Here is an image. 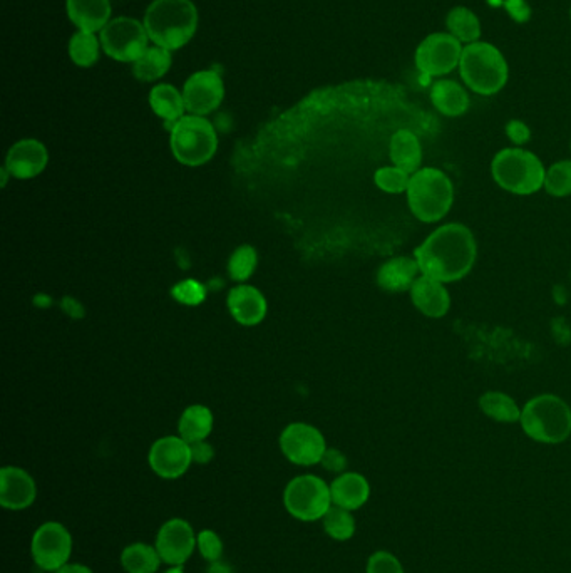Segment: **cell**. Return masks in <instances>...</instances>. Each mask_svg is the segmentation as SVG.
Returning a JSON list of instances; mask_svg holds the SVG:
<instances>
[{
    "mask_svg": "<svg viewBox=\"0 0 571 573\" xmlns=\"http://www.w3.org/2000/svg\"><path fill=\"white\" fill-rule=\"evenodd\" d=\"M476 257V238L463 223L441 225L414 250L421 274L443 284L463 280L473 270Z\"/></svg>",
    "mask_w": 571,
    "mask_h": 573,
    "instance_id": "cell-1",
    "label": "cell"
},
{
    "mask_svg": "<svg viewBox=\"0 0 571 573\" xmlns=\"http://www.w3.org/2000/svg\"><path fill=\"white\" fill-rule=\"evenodd\" d=\"M143 24L155 46L178 51L195 36L198 11L191 0H155Z\"/></svg>",
    "mask_w": 571,
    "mask_h": 573,
    "instance_id": "cell-2",
    "label": "cell"
},
{
    "mask_svg": "<svg viewBox=\"0 0 571 573\" xmlns=\"http://www.w3.org/2000/svg\"><path fill=\"white\" fill-rule=\"evenodd\" d=\"M458 69L466 88L479 96L498 94L510 79L506 57L489 42L478 41L464 46Z\"/></svg>",
    "mask_w": 571,
    "mask_h": 573,
    "instance_id": "cell-3",
    "label": "cell"
},
{
    "mask_svg": "<svg viewBox=\"0 0 571 573\" xmlns=\"http://www.w3.org/2000/svg\"><path fill=\"white\" fill-rule=\"evenodd\" d=\"M406 195L409 210L419 222L436 223L453 208V181L438 168H421L411 175Z\"/></svg>",
    "mask_w": 571,
    "mask_h": 573,
    "instance_id": "cell-4",
    "label": "cell"
},
{
    "mask_svg": "<svg viewBox=\"0 0 571 573\" xmlns=\"http://www.w3.org/2000/svg\"><path fill=\"white\" fill-rule=\"evenodd\" d=\"M520 423L536 443L560 444L571 436V408L555 394H540L521 408Z\"/></svg>",
    "mask_w": 571,
    "mask_h": 573,
    "instance_id": "cell-5",
    "label": "cell"
},
{
    "mask_svg": "<svg viewBox=\"0 0 571 573\" xmlns=\"http://www.w3.org/2000/svg\"><path fill=\"white\" fill-rule=\"evenodd\" d=\"M496 185L508 193L528 197L545 186L546 168L540 158L523 148H505L491 161Z\"/></svg>",
    "mask_w": 571,
    "mask_h": 573,
    "instance_id": "cell-6",
    "label": "cell"
},
{
    "mask_svg": "<svg viewBox=\"0 0 571 573\" xmlns=\"http://www.w3.org/2000/svg\"><path fill=\"white\" fill-rule=\"evenodd\" d=\"M170 146L171 153L181 165H205L217 153V131L203 116H183L171 128Z\"/></svg>",
    "mask_w": 571,
    "mask_h": 573,
    "instance_id": "cell-7",
    "label": "cell"
},
{
    "mask_svg": "<svg viewBox=\"0 0 571 573\" xmlns=\"http://www.w3.org/2000/svg\"><path fill=\"white\" fill-rule=\"evenodd\" d=\"M283 505L300 522H317L329 512L332 503L330 486L315 475L297 476L283 491Z\"/></svg>",
    "mask_w": 571,
    "mask_h": 573,
    "instance_id": "cell-8",
    "label": "cell"
},
{
    "mask_svg": "<svg viewBox=\"0 0 571 573\" xmlns=\"http://www.w3.org/2000/svg\"><path fill=\"white\" fill-rule=\"evenodd\" d=\"M463 44L449 32H434L422 39L414 54L419 73L427 78H443L459 68Z\"/></svg>",
    "mask_w": 571,
    "mask_h": 573,
    "instance_id": "cell-9",
    "label": "cell"
},
{
    "mask_svg": "<svg viewBox=\"0 0 571 573\" xmlns=\"http://www.w3.org/2000/svg\"><path fill=\"white\" fill-rule=\"evenodd\" d=\"M99 41L103 51L114 61L136 62L148 49L150 36L145 24L131 17H118L104 27Z\"/></svg>",
    "mask_w": 571,
    "mask_h": 573,
    "instance_id": "cell-10",
    "label": "cell"
},
{
    "mask_svg": "<svg viewBox=\"0 0 571 573\" xmlns=\"http://www.w3.org/2000/svg\"><path fill=\"white\" fill-rule=\"evenodd\" d=\"M31 552L37 567L44 572H57L69 563L73 537L62 523H42L32 537Z\"/></svg>",
    "mask_w": 571,
    "mask_h": 573,
    "instance_id": "cell-11",
    "label": "cell"
},
{
    "mask_svg": "<svg viewBox=\"0 0 571 573\" xmlns=\"http://www.w3.org/2000/svg\"><path fill=\"white\" fill-rule=\"evenodd\" d=\"M280 448L285 458L299 466L317 465L322 461L327 444L319 429L305 423L289 424L280 436Z\"/></svg>",
    "mask_w": 571,
    "mask_h": 573,
    "instance_id": "cell-12",
    "label": "cell"
},
{
    "mask_svg": "<svg viewBox=\"0 0 571 573\" xmlns=\"http://www.w3.org/2000/svg\"><path fill=\"white\" fill-rule=\"evenodd\" d=\"M186 111L196 116L213 113L225 98V84L217 71H198L183 86Z\"/></svg>",
    "mask_w": 571,
    "mask_h": 573,
    "instance_id": "cell-13",
    "label": "cell"
},
{
    "mask_svg": "<svg viewBox=\"0 0 571 573\" xmlns=\"http://www.w3.org/2000/svg\"><path fill=\"white\" fill-rule=\"evenodd\" d=\"M148 461L156 475L165 480H176L185 475L193 463L190 443L181 436H165L151 446Z\"/></svg>",
    "mask_w": 571,
    "mask_h": 573,
    "instance_id": "cell-14",
    "label": "cell"
},
{
    "mask_svg": "<svg viewBox=\"0 0 571 573\" xmlns=\"http://www.w3.org/2000/svg\"><path fill=\"white\" fill-rule=\"evenodd\" d=\"M161 560L170 567L185 565L196 548V533L183 518H171L160 528L155 543Z\"/></svg>",
    "mask_w": 571,
    "mask_h": 573,
    "instance_id": "cell-15",
    "label": "cell"
},
{
    "mask_svg": "<svg viewBox=\"0 0 571 573\" xmlns=\"http://www.w3.org/2000/svg\"><path fill=\"white\" fill-rule=\"evenodd\" d=\"M36 481L26 470L6 466L0 471V505L9 512L27 510L36 501Z\"/></svg>",
    "mask_w": 571,
    "mask_h": 573,
    "instance_id": "cell-16",
    "label": "cell"
},
{
    "mask_svg": "<svg viewBox=\"0 0 571 573\" xmlns=\"http://www.w3.org/2000/svg\"><path fill=\"white\" fill-rule=\"evenodd\" d=\"M46 146L37 140H21L7 153L6 171L19 180L41 175L47 166Z\"/></svg>",
    "mask_w": 571,
    "mask_h": 573,
    "instance_id": "cell-17",
    "label": "cell"
},
{
    "mask_svg": "<svg viewBox=\"0 0 571 573\" xmlns=\"http://www.w3.org/2000/svg\"><path fill=\"white\" fill-rule=\"evenodd\" d=\"M409 292L414 307L426 317L441 319L451 309V295L446 289V284L433 277L421 275Z\"/></svg>",
    "mask_w": 571,
    "mask_h": 573,
    "instance_id": "cell-18",
    "label": "cell"
},
{
    "mask_svg": "<svg viewBox=\"0 0 571 573\" xmlns=\"http://www.w3.org/2000/svg\"><path fill=\"white\" fill-rule=\"evenodd\" d=\"M228 310L242 326H257L267 314V300L252 285H238L228 294Z\"/></svg>",
    "mask_w": 571,
    "mask_h": 573,
    "instance_id": "cell-19",
    "label": "cell"
},
{
    "mask_svg": "<svg viewBox=\"0 0 571 573\" xmlns=\"http://www.w3.org/2000/svg\"><path fill=\"white\" fill-rule=\"evenodd\" d=\"M421 269L416 259L411 257H394L381 265L377 272V284L382 290L391 294H401L411 290L412 285L421 277Z\"/></svg>",
    "mask_w": 571,
    "mask_h": 573,
    "instance_id": "cell-20",
    "label": "cell"
},
{
    "mask_svg": "<svg viewBox=\"0 0 571 573\" xmlns=\"http://www.w3.org/2000/svg\"><path fill=\"white\" fill-rule=\"evenodd\" d=\"M330 495H332L334 505L355 512L369 501L371 485L366 480V476L349 471V473H342L332 481Z\"/></svg>",
    "mask_w": 571,
    "mask_h": 573,
    "instance_id": "cell-21",
    "label": "cell"
},
{
    "mask_svg": "<svg viewBox=\"0 0 571 573\" xmlns=\"http://www.w3.org/2000/svg\"><path fill=\"white\" fill-rule=\"evenodd\" d=\"M431 103L446 118H459L468 113L471 98L463 84L453 79H438L429 93Z\"/></svg>",
    "mask_w": 571,
    "mask_h": 573,
    "instance_id": "cell-22",
    "label": "cell"
},
{
    "mask_svg": "<svg viewBox=\"0 0 571 573\" xmlns=\"http://www.w3.org/2000/svg\"><path fill=\"white\" fill-rule=\"evenodd\" d=\"M67 16L78 31H103L111 17V2L109 0H67Z\"/></svg>",
    "mask_w": 571,
    "mask_h": 573,
    "instance_id": "cell-23",
    "label": "cell"
},
{
    "mask_svg": "<svg viewBox=\"0 0 571 573\" xmlns=\"http://www.w3.org/2000/svg\"><path fill=\"white\" fill-rule=\"evenodd\" d=\"M389 156L392 165L414 175L421 170L422 145L416 133L407 128L397 130L389 141Z\"/></svg>",
    "mask_w": 571,
    "mask_h": 573,
    "instance_id": "cell-24",
    "label": "cell"
},
{
    "mask_svg": "<svg viewBox=\"0 0 571 573\" xmlns=\"http://www.w3.org/2000/svg\"><path fill=\"white\" fill-rule=\"evenodd\" d=\"M150 106L156 116L165 121L170 130L183 118L186 109L183 93L171 84H158L151 89Z\"/></svg>",
    "mask_w": 571,
    "mask_h": 573,
    "instance_id": "cell-25",
    "label": "cell"
},
{
    "mask_svg": "<svg viewBox=\"0 0 571 573\" xmlns=\"http://www.w3.org/2000/svg\"><path fill=\"white\" fill-rule=\"evenodd\" d=\"M171 62V51L165 47H148L145 54L133 62V74L141 83H155L170 71Z\"/></svg>",
    "mask_w": 571,
    "mask_h": 573,
    "instance_id": "cell-26",
    "label": "cell"
},
{
    "mask_svg": "<svg viewBox=\"0 0 571 573\" xmlns=\"http://www.w3.org/2000/svg\"><path fill=\"white\" fill-rule=\"evenodd\" d=\"M178 429H180L181 438L185 439L186 443L205 441L213 429V414L206 406H200V404L190 406L185 409V413L181 414Z\"/></svg>",
    "mask_w": 571,
    "mask_h": 573,
    "instance_id": "cell-27",
    "label": "cell"
},
{
    "mask_svg": "<svg viewBox=\"0 0 571 573\" xmlns=\"http://www.w3.org/2000/svg\"><path fill=\"white\" fill-rule=\"evenodd\" d=\"M446 27L451 36L456 37L461 44H474L481 39L483 29L479 17L468 7H453L446 16Z\"/></svg>",
    "mask_w": 571,
    "mask_h": 573,
    "instance_id": "cell-28",
    "label": "cell"
},
{
    "mask_svg": "<svg viewBox=\"0 0 571 573\" xmlns=\"http://www.w3.org/2000/svg\"><path fill=\"white\" fill-rule=\"evenodd\" d=\"M479 408L484 416L496 423H518L521 418V408L515 399L501 391H488L479 398Z\"/></svg>",
    "mask_w": 571,
    "mask_h": 573,
    "instance_id": "cell-29",
    "label": "cell"
},
{
    "mask_svg": "<svg viewBox=\"0 0 571 573\" xmlns=\"http://www.w3.org/2000/svg\"><path fill=\"white\" fill-rule=\"evenodd\" d=\"M161 562L156 547L148 543H131L121 553V565L128 573H156Z\"/></svg>",
    "mask_w": 571,
    "mask_h": 573,
    "instance_id": "cell-30",
    "label": "cell"
},
{
    "mask_svg": "<svg viewBox=\"0 0 571 573\" xmlns=\"http://www.w3.org/2000/svg\"><path fill=\"white\" fill-rule=\"evenodd\" d=\"M101 41L93 32L78 31L69 41V56L79 68H91L99 59Z\"/></svg>",
    "mask_w": 571,
    "mask_h": 573,
    "instance_id": "cell-31",
    "label": "cell"
},
{
    "mask_svg": "<svg viewBox=\"0 0 571 573\" xmlns=\"http://www.w3.org/2000/svg\"><path fill=\"white\" fill-rule=\"evenodd\" d=\"M322 523H324L325 533L337 542H345L354 537L355 518L350 510L332 505L329 512L325 513V517L322 518Z\"/></svg>",
    "mask_w": 571,
    "mask_h": 573,
    "instance_id": "cell-32",
    "label": "cell"
},
{
    "mask_svg": "<svg viewBox=\"0 0 571 573\" xmlns=\"http://www.w3.org/2000/svg\"><path fill=\"white\" fill-rule=\"evenodd\" d=\"M546 193L551 197L565 198L571 195V160L556 161L546 170Z\"/></svg>",
    "mask_w": 571,
    "mask_h": 573,
    "instance_id": "cell-33",
    "label": "cell"
},
{
    "mask_svg": "<svg viewBox=\"0 0 571 573\" xmlns=\"http://www.w3.org/2000/svg\"><path fill=\"white\" fill-rule=\"evenodd\" d=\"M257 267V252L250 245H242L233 252L228 262V274L235 282H245L250 279Z\"/></svg>",
    "mask_w": 571,
    "mask_h": 573,
    "instance_id": "cell-34",
    "label": "cell"
},
{
    "mask_svg": "<svg viewBox=\"0 0 571 573\" xmlns=\"http://www.w3.org/2000/svg\"><path fill=\"white\" fill-rule=\"evenodd\" d=\"M374 181L379 190L391 193V195H399V193H406L411 175L397 166H384L376 171Z\"/></svg>",
    "mask_w": 571,
    "mask_h": 573,
    "instance_id": "cell-35",
    "label": "cell"
},
{
    "mask_svg": "<svg viewBox=\"0 0 571 573\" xmlns=\"http://www.w3.org/2000/svg\"><path fill=\"white\" fill-rule=\"evenodd\" d=\"M196 548L206 562H218L223 557V542L220 535L213 530H201L196 533Z\"/></svg>",
    "mask_w": 571,
    "mask_h": 573,
    "instance_id": "cell-36",
    "label": "cell"
},
{
    "mask_svg": "<svg viewBox=\"0 0 571 573\" xmlns=\"http://www.w3.org/2000/svg\"><path fill=\"white\" fill-rule=\"evenodd\" d=\"M367 573H404L402 563L396 555L386 550L372 553L369 562H367Z\"/></svg>",
    "mask_w": 571,
    "mask_h": 573,
    "instance_id": "cell-37",
    "label": "cell"
},
{
    "mask_svg": "<svg viewBox=\"0 0 571 573\" xmlns=\"http://www.w3.org/2000/svg\"><path fill=\"white\" fill-rule=\"evenodd\" d=\"M171 294L180 304L198 305L205 300L206 292L205 287L198 284L196 280H183L180 284L175 285Z\"/></svg>",
    "mask_w": 571,
    "mask_h": 573,
    "instance_id": "cell-38",
    "label": "cell"
},
{
    "mask_svg": "<svg viewBox=\"0 0 571 573\" xmlns=\"http://www.w3.org/2000/svg\"><path fill=\"white\" fill-rule=\"evenodd\" d=\"M506 136L510 138L513 145L520 146L526 145L531 138V130L528 124L523 123L520 119H511L506 123Z\"/></svg>",
    "mask_w": 571,
    "mask_h": 573,
    "instance_id": "cell-39",
    "label": "cell"
},
{
    "mask_svg": "<svg viewBox=\"0 0 571 573\" xmlns=\"http://www.w3.org/2000/svg\"><path fill=\"white\" fill-rule=\"evenodd\" d=\"M320 463L325 470L332 471V473H344L345 468H347V458H345L344 453L339 450H332V448L325 450Z\"/></svg>",
    "mask_w": 571,
    "mask_h": 573,
    "instance_id": "cell-40",
    "label": "cell"
},
{
    "mask_svg": "<svg viewBox=\"0 0 571 573\" xmlns=\"http://www.w3.org/2000/svg\"><path fill=\"white\" fill-rule=\"evenodd\" d=\"M505 7L511 19L516 22L528 21L531 17V7L528 6L526 0H505Z\"/></svg>",
    "mask_w": 571,
    "mask_h": 573,
    "instance_id": "cell-41",
    "label": "cell"
},
{
    "mask_svg": "<svg viewBox=\"0 0 571 573\" xmlns=\"http://www.w3.org/2000/svg\"><path fill=\"white\" fill-rule=\"evenodd\" d=\"M190 446L193 463L206 465V463H210V461L213 460L215 450L211 448V444L206 443V441H198V443L190 444Z\"/></svg>",
    "mask_w": 571,
    "mask_h": 573,
    "instance_id": "cell-42",
    "label": "cell"
},
{
    "mask_svg": "<svg viewBox=\"0 0 571 573\" xmlns=\"http://www.w3.org/2000/svg\"><path fill=\"white\" fill-rule=\"evenodd\" d=\"M54 573H94L91 568L86 567L83 563H66L64 567L59 568Z\"/></svg>",
    "mask_w": 571,
    "mask_h": 573,
    "instance_id": "cell-43",
    "label": "cell"
},
{
    "mask_svg": "<svg viewBox=\"0 0 571 573\" xmlns=\"http://www.w3.org/2000/svg\"><path fill=\"white\" fill-rule=\"evenodd\" d=\"M206 573H235L230 563L218 560V562H211L206 568Z\"/></svg>",
    "mask_w": 571,
    "mask_h": 573,
    "instance_id": "cell-44",
    "label": "cell"
},
{
    "mask_svg": "<svg viewBox=\"0 0 571 573\" xmlns=\"http://www.w3.org/2000/svg\"><path fill=\"white\" fill-rule=\"evenodd\" d=\"M165 573H185V568H183V565H175L170 570H166Z\"/></svg>",
    "mask_w": 571,
    "mask_h": 573,
    "instance_id": "cell-45",
    "label": "cell"
},
{
    "mask_svg": "<svg viewBox=\"0 0 571 573\" xmlns=\"http://www.w3.org/2000/svg\"><path fill=\"white\" fill-rule=\"evenodd\" d=\"M570 150H571V141H570Z\"/></svg>",
    "mask_w": 571,
    "mask_h": 573,
    "instance_id": "cell-46",
    "label": "cell"
},
{
    "mask_svg": "<svg viewBox=\"0 0 571 573\" xmlns=\"http://www.w3.org/2000/svg\"><path fill=\"white\" fill-rule=\"evenodd\" d=\"M570 17H571V9H570Z\"/></svg>",
    "mask_w": 571,
    "mask_h": 573,
    "instance_id": "cell-47",
    "label": "cell"
}]
</instances>
